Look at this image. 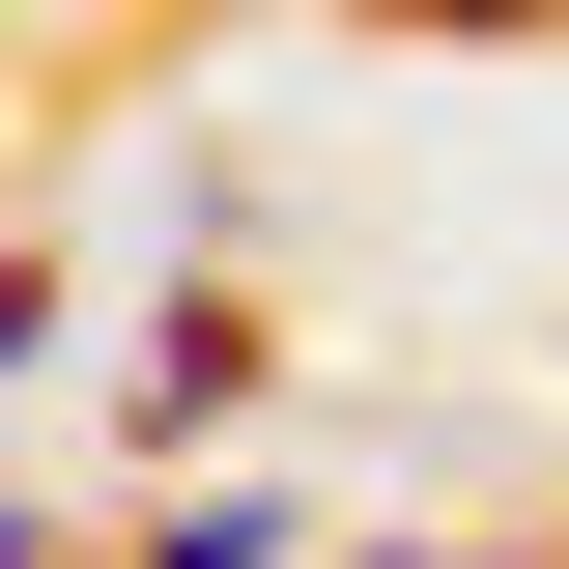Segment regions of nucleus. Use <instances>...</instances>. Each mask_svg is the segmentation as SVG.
Returning a JSON list of instances; mask_svg holds the SVG:
<instances>
[{"label":"nucleus","mask_w":569,"mask_h":569,"mask_svg":"<svg viewBox=\"0 0 569 569\" xmlns=\"http://www.w3.org/2000/svg\"><path fill=\"white\" fill-rule=\"evenodd\" d=\"M313 569H456V541H313Z\"/></svg>","instance_id":"20e7f679"},{"label":"nucleus","mask_w":569,"mask_h":569,"mask_svg":"<svg viewBox=\"0 0 569 569\" xmlns=\"http://www.w3.org/2000/svg\"><path fill=\"white\" fill-rule=\"evenodd\" d=\"M284 399V342H257V313H228V257L200 284H171V313H142V370H114V427H142V456H228V427H257Z\"/></svg>","instance_id":"f257e3e1"},{"label":"nucleus","mask_w":569,"mask_h":569,"mask_svg":"<svg viewBox=\"0 0 569 569\" xmlns=\"http://www.w3.org/2000/svg\"><path fill=\"white\" fill-rule=\"evenodd\" d=\"M29 370H58V257L0 228V399H29Z\"/></svg>","instance_id":"7ed1b4c3"},{"label":"nucleus","mask_w":569,"mask_h":569,"mask_svg":"<svg viewBox=\"0 0 569 569\" xmlns=\"http://www.w3.org/2000/svg\"><path fill=\"white\" fill-rule=\"evenodd\" d=\"M114 569H313V541H284V485H200V456H171V512H142Z\"/></svg>","instance_id":"f03ea898"},{"label":"nucleus","mask_w":569,"mask_h":569,"mask_svg":"<svg viewBox=\"0 0 569 569\" xmlns=\"http://www.w3.org/2000/svg\"><path fill=\"white\" fill-rule=\"evenodd\" d=\"M541 569H569V541H541Z\"/></svg>","instance_id":"39448f33"}]
</instances>
